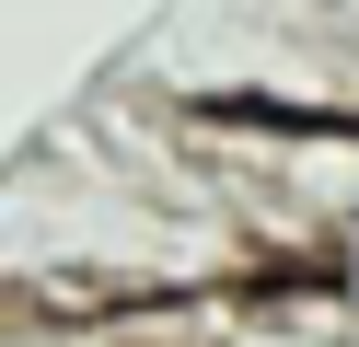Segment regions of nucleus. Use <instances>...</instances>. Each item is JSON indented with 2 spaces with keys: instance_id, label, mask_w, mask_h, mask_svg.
<instances>
[]
</instances>
